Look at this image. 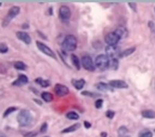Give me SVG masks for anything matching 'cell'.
Returning a JSON list of instances; mask_svg holds the SVG:
<instances>
[{
    "label": "cell",
    "instance_id": "cell-11",
    "mask_svg": "<svg viewBox=\"0 0 155 137\" xmlns=\"http://www.w3.org/2000/svg\"><path fill=\"white\" fill-rule=\"evenodd\" d=\"M16 37L21 40V41L25 42L26 44H29V43L31 42V36H29L27 33H25V31H17V33H16Z\"/></svg>",
    "mask_w": 155,
    "mask_h": 137
},
{
    "label": "cell",
    "instance_id": "cell-29",
    "mask_svg": "<svg viewBox=\"0 0 155 137\" xmlns=\"http://www.w3.org/2000/svg\"><path fill=\"white\" fill-rule=\"evenodd\" d=\"M0 52L2 54L8 52V47H7V44L4 42H1V44H0Z\"/></svg>",
    "mask_w": 155,
    "mask_h": 137
},
{
    "label": "cell",
    "instance_id": "cell-7",
    "mask_svg": "<svg viewBox=\"0 0 155 137\" xmlns=\"http://www.w3.org/2000/svg\"><path fill=\"white\" fill-rule=\"evenodd\" d=\"M70 15H72V12H70V8L66 6H62L59 10V16L61 19V21L63 22H67L70 19Z\"/></svg>",
    "mask_w": 155,
    "mask_h": 137
},
{
    "label": "cell",
    "instance_id": "cell-20",
    "mask_svg": "<svg viewBox=\"0 0 155 137\" xmlns=\"http://www.w3.org/2000/svg\"><path fill=\"white\" fill-rule=\"evenodd\" d=\"M118 65H119L118 59H116V57H110V66H109V67L116 70L118 68Z\"/></svg>",
    "mask_w": 155,
    "mask_h": 137
},
{
    "label": "cell",
    "instance_id": "cell-1",
    "mask_svg": "<svg viewBox=\"0 0 155 137\" xmlns=\"http://www.w3.org/2000/svg\"><path fill=\"white\" fill-rule=\"evenodd\" d=\"M17 122L21 126H29L33 123V116L28 110H22L17 115Z\"/></svg>",
    "mask_w": 155,
    "mask_h": 137
},
{
    "label": "cell",
    "instance_id": "cell-38",
    "mask_svg": "<svg viewBox=\"0 0 155 137\" xmlns=\"http://www.w3.org/2000/svg\"><path fill=\"white\" fill-rule=\"evenodd\" d=\"M45 137H48V136H45Z\"/></svg>",
    "mask_w": 155,
    "mask_h": 137
},
{
    "label": "cell",
    "instance_id": "cell-10",
    "mask_svg": "<svg viewBox=\"0 0 155 137\" xmlns=\"http://www.w3.org/2000/svg\"><path fill=\"white\" fill-rule=\"evenodd\" d=\"M109 84L113 89H127L128 87L127 83L125 81H123V80H111L109 82Z\"/></svg>",
    "mask_w": 155,
    "mask_h": 137
},
{
    "label": "cell",
    "instance_id": "cell-17",
    "mask_svg": "<svg viewBox=\"0 0 155 137\" xmlns=\"http://www.w3.org/2000/svg\"><path fill=\"white\" fill-rule=\"evenodd\" d=\"M141 115L147 119H155V111H153V110H143L141 112Z\"/></svg>",
    "mask_w": 155,
    "mask_h": 137
},
{
    "label": "cell",
    "instance_id": "cell-18",
    "mask_svg": "<svg viewBox=\"0 0 155 137\" xmlns=\"http://www.w3.org/2000/svg\"><path fill=\"white\" fill-rule=\"evenodd\" d=\"M118 136L119 137H129V131L126 126H121L118 129Z\"/></svg>",
    "mask_w": 155,
    "mask_h": 137
},
{
    "label": "cell",
    "instance_id": "cell-4",
    "mask_svg": "<svg viewBox=\"0 0 155 137\" xmlns=\"http://www.w3.org/2000/svg\"><path fill=\"white\" fill-rule=\"evenodd\" d=\"M82 67L88 71H93L96 69V64L93 63L92 59L89 55H84L82 57Z\"/></svg>",
    "mask_w": 155,
    "mask_h": 137
},
{
    "label": "cell",
    "instance_id": "cell-25",
    "mask_svg": "<svg viewBox=\"0 0 155 137\" xmlns=\"http://www.w3.org/2000/svg\"><path fill=\"white\" fill-rule=\"evenodd\" d=\"M14 67L17 70H26L27 69V65L24 64L23 62H15L14 63Z\"/></svg>",
    "mask_w": 155,
    "mask_h": 137
},
{
    "label": "cell",
    "instance_id": "cell-30",
    "mask_svg": "<svg viewBox=\"0 0 155 137\" xmlns=\"http://www.w3.org/2000/svg\"><path fill=\"white\" fill-rule=\"evenodd\" d=\"M105 116H106L107 118H110V119H113V118H114V116H115V112L113 111V110H109V111H106Z\"/></svg>",
    "mask_w": 155,
    "mask_h": 137
},
{
    "label": "cell",
    "instance_id": "cell-36",
    "mask_svg": "<svg viewBox=\"0 0 155 137\" xmlns=\"http://www.w3.org/2000/svg\"><path fill=\"white\" fill-rule=\"evenodd\" d=\"M107 136V134L105 133V132H102L101 133V137H106Z\"/></svg>",
    "mask_w": 155,
    "mask_h": 137
},
{
    "label": "cell",
    "instance_id": "cell-13",
    "mask_svg": "<svg viewBox=\"0 0 155 137\" xmlns=\"http://www.w3.org/2000/svg\"><path fill=\"white\" fill-rule=\"evenodd\" d=\"M114 33L118 36L119 39H124L125 37H127V35H128V31H127V29L124 27V26H119Z\"/></svg>",
    "mask_w": 155,
    "mask_h": 137
},
{
    "label": "cell",
    "instance_id": "cell-37",
    "mask_svg": "<svg viewBox=\"0 0 155 137\" xmlns=\"http://www.w3.org/2000/svg\"><path fill=\"white\" fill-rule=\"evenodd\" d=\"M1 137H7V136H4V135H1Z\"/></svg>",
    "mask_w": 155,
    "mask_h": 137
},
{
    "label": "cell",
    "instance_id": "cell-23",
    "mask_svg": "<svg viewBox=\"0 0 155 137\" xmlns=\"http://www.w3.org/2000/svg\"><path fill=\"white\" fill-rule=\"evenodd\" d=\"M35 82L40 84V87H48L49 85H50V82L47 81V80H43V79H41V78H37L36 80H35Z\"/></svg>",
    "mask_w": 155,
    "mask_h": 137
},
{
    "label": "cell",
    "instance_id": "cell-24",
    "mask_svg": "<svg viewBox=\"0 0 155 137\" xmlns=\"http://www.w3.org/2000/svg\"><path fill=\"white\" fill-rule=\"evenodd\" d=\"M41 97L42 99L45 101H47V103H49V101H51L52 99H53V97H52V94L49 92H42L41 93Z\"/></svg>",
    "mask_w": 155,
    "mask_h": 137
},
{
    "label": "cell",
    "instance_id": "cell-22",
    "mask_svg": "<svg viewBox=\"0 0 155 137\" xmlns=\"http://www.w3.org/2000/svg\"><path fill=\"white\" fill-rule=\"evenodd\" d=\"M70 59H72V62H73V64H74V66H75V68H76L77 70L80 69V63H79L78 57H77V56L75 55V54H72V55H70Z\"/></svg>",
    "mask_w": 155,
    "mask_h": 137
},
{
    "label": "cell",
    "instance_id": "cell-3",
    "mask_svg": "<svg viewBox=\"0 0 155 137\" xmlns=\"http://www.w3.org/2000/svg\"><path fill=\"white\" fill-rule=\"evenodd\" d=\"M96 66L100 69L104 70L106 69L109 66H110V57L106 55V54H101V55H98L96 59V62H94Z\"/></svg>",
    "mask_w": 155,
    "mask_h": 137
},
{
    "label": "cell",
    "instance_id": "cell-32",
    "mask_svg": "<svg viewBox=\"0 0 155 137\" xmlns=\"http://www.w3.org/2000/svg\"><path fill=\"white\" fill-rule=\"evenodd\" d=\"M47 123H43L41 125V127H40V133H46L47 132Z\"/></svg>",
    "mask_w": 155,
    "mask_h": 137
},
{
    "label": "cell",
    "instance_id": "cell-12",
    "mask_svg": "<svg viewBox=\"0 0 155 137\" xmlns=\"http://www.w3.org/2000/svg\"><path fill=\"white\" fill-rule=\"evenodd\" d=\"M28 83V78L25 75H20L17 77V79L12 83V85L14 87H21V85H24V84Z\"/></svg>",
    "mask_w": 155,
    "mask_h": 137
},
{
    "label": "cell",
    "instance_id": "cell-35",
    "mask_svg": "<svg viewBox=\"0 0 155 137\" xmlns=\"http://www.w3.org/2000/svg\"><path fill=\"white\" fill-rule=\"evenodd\" d=\"M84 124H85V126H86L87 129H90V127H91V124L89 123V122H87V121H85Z\"/></svg>",
    "mask_w": 155,
    "mask_h": 137
},
{
    "label": "cell",
    "instance_id": "cell-27",
    "mask_svg": "<svg viewBox=\"0 0 155 137\" xmlns=\"http://www.w3.org/2000/svg\"><path fill=\"white\" fill-rule=\"evenodd\" d=\"M152 136H153L152 132L149 131V130H143V131H141L139 133L138 137H152Z\"/></svg>",
    "mask_w": 155,
    "mask_h": 137
},
{
    "label": "cell",
    "instance_id": "cell-39",
    "mask_svg": "<svg viewBox=\"0 0 155 137\" xmlns=\"http://www.w3.org/2000/svg\"><path fill=\"white\" fill-rule=\"evenodd\" d=\"M154 132H155V130H154Z\"/></svg>",
    "mask_w": 155,
    "mask_h": 137
},
{
    "label": "cell",
    "instance_id": "cell-31",
    "mask_svg": "<svg viewBox=\"0 0 155 137\" xmlns=\"http://www.w3.org/2000/svg\"><path fill=\"white\" fill-rule=\"evenodd\" d=\"M94 105H96L97 109H100V108L102 107V105H103V101H102V99H98V101H96V104H94Z\"/></svg>",
    "mask_w": 155,
    "mask_h": 137
},
{
    "label": "cell",
    "instance_id": "cell-33",
    "mask_svg": "<svg viewBox=\"0 0 155 137\" xmlns=\"http://www.w3.org/2000/svg\"><path fill=\"white\" fill-rule=\"evenodd\" d=\"M128 4H129L130 8L133 9V11H136V10H137V6H136V3H135V2H133V1H129V2H128Z\"/></svg>",
    "mask_w": 155,
    "mask_h": 137
},
{
    "label": "cell",
    "instance_id": "cell-2",
    "mask_svg": "<svg viewBox=\"0 0 155 137\" xmlns=\"http://www.w3.org/2000/svg\"><path fill=\"white\" fill-rule=\"evenodd\" d=\"M62 48L64 49L65 51H75L77 48V40L76 38L73 36V35H67L65 37L64 40L62 42Z\"/></svg>",
    "mask_w": 155,
    "mask_h": 137
},
{
    "label": "cell",
    "instance_id": "cell-8",
    "mask_svg": "<svg viewBox=\"0 0 155 137\" xmlns=\"http://www.w3.org/2000/svg\"><path fill=\"white\" fill-rule=\"evenodd\" d=\"M104 40L107 43V45H116L117 42L121 39H119L118 36H117L115 33H109V34L104 37Z\"/></svg>",
    "mask_w": 155,
    "mask_h": 137
},
{
    "label": "cell",
    "instance_id": "cell-26",
    "mask_svg": "<svg viewBox=\"0 0 155 137\" xmlns=\"http://www.w3.org/2000/svg\"><path fill=\"white\" fill-rule=\"evenodd\" d=\"M66 118L70 119V120H78L79 115L78 113H76L75 111H70V112L66 113Z\"/></svg>",
    "mask_w": 155,
    "mask_h": 137
},
{
    "label": "cell",
    "instance_id": "cell-19",
    "mask_svg": "<svg viewBox=\"0 0 155 137\" xmlns=\"http://www.w3.org/2000/svg\"><path fill=\"white\" fill-rule=\"evenodd\" d=\"M116 45H107L106 49H105V51H106V54L107 56L110 55V57H114V55L116 54Z\"/></svg>",
    "mask_w": 155,
    "mask_h": 137
},
{
    "label": "cell",
    "instance_id": "cell-9",
    "mask_svg": "<svg viewBox=\"0 0 155 137\" xmlns=\"http://www.w3.org/2000/svg\"><path fill=\"white\" fill-rule=\"evenodd\" d=\"M54 92L56 93V95L60 96V97H62V96H65L68 94V89L67 87H65L63 84H56L55 87H54Z\"/></svg>",
    "mask_w": 155,
    "mask_h": 137
},
{
    "label": "cell",
    "instance_id": "cell-5",
    "mask_svg": "<svg viewBox=\"0 0 155 137\" xmlns=\"http://www.w3.org/2000/svg\"><path fill=\"white\" fill-rule=\"evenodd\" d=\"M20 13V7H12L10 10L8 11V14H7L6 16V20H4V22H3V25L2 26H7L9 24V22L13 19V17H15L17 15V14Z\"/></svg>",
    "mask_w": 155,
    "mask_h": 137
},
{
    "label": "cell",
    "instance_id": "cell-28",
    "mask_svg": "<svg viewBox=\"0 0 155 137\" xmlns=\"http://www.w3.org/2000/svg\"><path fill=\"white\" fill-rule=\"evenodd\" d=\"M15 110H17V108L16 107H9L8 109L4 111V113H3V117L6 118V117H8V116H10L12 113L13 111H15Z\"/></svg>",
    "mask_w": 155,
    "mask_h": 137
},
{
    "label": "cell",
    "instance_id": "cell-34",
    "mask_svg": "<svg viewBox=\"0 0 155 137\" xmlns=\"http://www.w3.org/2000/svg\"><path fill=\"white\" fill-rule=\"evenodd\" d=\"M36 135H37L36 132H31V133H26L25 137H34V136H36Z\"/></svg>",
    "mask_w": 155,
    "mask_h": 137
},
{
    "label": "cell",
    "instance_id": "cell-14",
    "mask_svg": "<svg viewBox=\"0 0 155 137\" xmlns=\"http://www.w3.org/2000/svg\"><path fill=\"white\" fill-rule=\"evenodd\" d=\"M72 84L74 85V87L77 90H82L84 89L85 84H86V81H85L84 79H79V80H72Z\"/></svg>",
    "mask_w": 155,
    "mask_h": 137
},
{
    "label": "cell",
    "instance_id": "cell-6",
    "mask_svg": "<svg viewBox=\"0 0 155 137\" xmlns=\"http://www.w3.org/2000/svg\"><path fill=\"white\" fill-rule=\"evenodd\" d=\"M36 45H37V48L39 49L43 54L50 56L52 59H56V56H55V54L53 53V51L51 50L49 47H47L45 43H42V42H40V41H36Z\"/></svg>",
    "mask_w": 155,
    "mask_h": 137
},
{
    "label": "cell",
    "instance_id": "cell-15",
    "mask_svg": "<svg viewBox=\"0 0 155 137\" xmlns=\"http://www.w3.org/2000/svg\"><path fill=\"white\" fill-rule=\"evenodd\" d=\"M97 89H99L100 91H102V92H106V91H110V92H112L113 90H114L112 87H111L110 84L103 83V82L97 84Z\"/></svg>",
    "mask_w": 155,
    "mask_h": 137
},
{
    "label": "cell",
    "instance_id": "cell-16",
    "mask_svg": "<svg viewBox=\"0 0 155 137\" xmlns=\"http://www.w3.org/2000/svg\"><path fill=\"white\" fill-rule=\"evenodd\" d=\"M135 51H136V47H133V48L127 49V50L123 51V52H121V53L118 54V57H119V59H121V57H126V56L130 55V54H133Z\"/></svg>",
    "mask_w": 155,
    "mask_h": 137
},
{
    "label": "cell",
    "instance_id": "cell-21",
    "mask_svg": "<svg viewBox=\"0 0 155 137\" xmlns=\"http://www.w3.org/2000/svg\"><path fill=\"white\" fill-rule=\"evenodd\" d=\"M80 127V123H76V124H73V125H70V127L67 129H65L62 131V134H65V133H70V132H75L76 130H78Z\"/></svg>",
    "mask_w": 155,
    "mask_h": 137
}]
</instances>
